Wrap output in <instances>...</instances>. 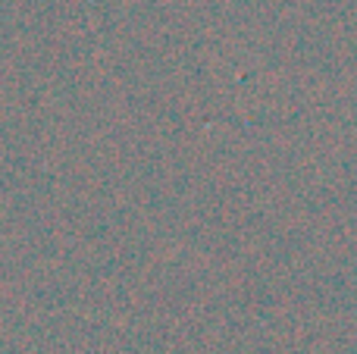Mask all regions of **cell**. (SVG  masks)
Returning a JSON list of instances; mask_svg holds the SVG:
<instances>
[]
</instances>
